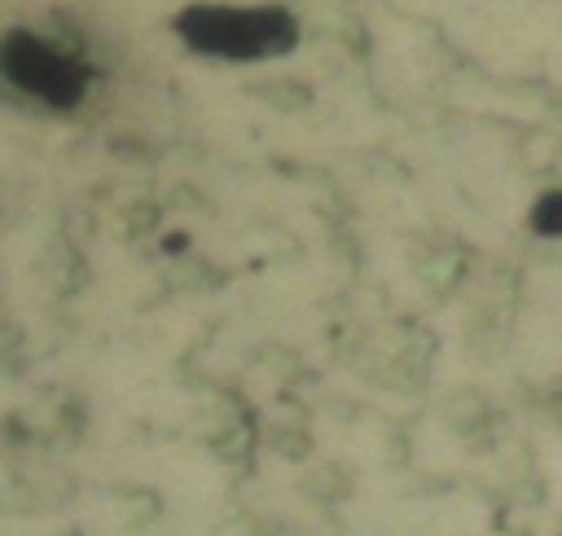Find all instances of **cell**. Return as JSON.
<instances>
[{
	"label": "cell",
	"mask_w": 562,
	"mask_h": 536,
	"mask_svg": "<svg viewBox=\"0 0 562 536\" xmlns=\"http://www.w3.org/2000/svg\"><path fill=\"white\" fill-rule=\"evenodd\" d=\"M171 31L189 53L220 57V62L285 57L299 48V35H303L299 18L285 4H224V0L184 4Z\"/></svg>",
	"instance_id": "6da1fadb"
},
{
	"label": "cell",
	"mask_w": 562,
	"mask_h": 536,
	"mask_svg": "<svg viewBox=\"0 0 562 536\" xmlns=\"http://www.w3.org/2000/svg\"><path fill=\"white\" fill-rule=\"evenodd\" d=\"M0 79L18 97L66 114V110L83 105V97L92 92L97 70L79 48L57 44L40 31L13 26V31L0 35Z\"/></svg>",
	"instance_id": "7a4b0ae2"
},
{
	"label": "cell",
	"mask_w": 562,
	"mask_h": 536,
	"mask_svg": "<svg viewBox=\"0 0 562 536\" xmlns=\"http://www.w3.org/2000/svg\"><path fill=\"white\" fill-rule=\"evenodd\" d=\"M527 228L544 242H562V189H544L531 211H527Z\"/></svg>",
	"instance_id": "3957f363"
}]
</instances>
